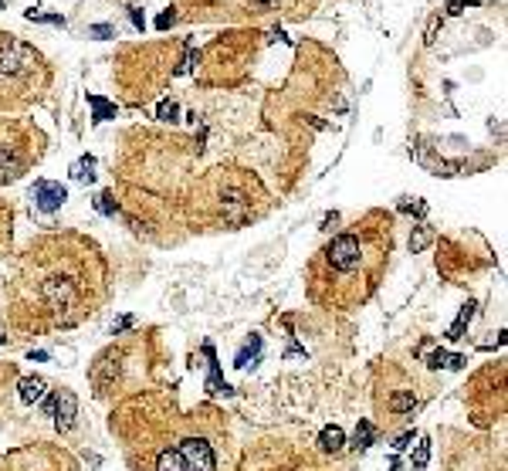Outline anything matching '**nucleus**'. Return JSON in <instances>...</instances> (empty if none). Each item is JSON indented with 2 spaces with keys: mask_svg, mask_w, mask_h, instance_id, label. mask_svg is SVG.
Wrapping results in <instances>:
<instances>
[{
  "mask_svg": "<svg viewBox=\"0 0 508 471\" xmlns=\"http://www.w3.org/2000/svg\"><path fill=\"white\" fill-rule=\"evenodd\" d=\"M343 444H346V437H343V428H336V424L318 434V448H322L325 454H339Z\"/></svg>",
  "mask_w": 508,
  "mask_h": 471,
  "instance_id": "nucleus-9",
  "label": "nucleus"
},
{
  "mask_svg": "<svg viewBox=\"0 0 508 471\" xmlns=\"http://www.w3.org/2000/svg\"><path fill=\"white\" fill-rule=\"evenodd\" d=\"M373 437H376L373 421H359V428H356V434H352V448H356V451H363V448H369V444H373Z\"/></svg>",
  "mask_w": 508,
  "mask_h": 471,
  "instance_id": "nucleus-11",
  "label": "nucleus"
},
{
  "mask_svg": "<svg viewBox=\"0 0 508 471\" xmlns=\"http://www.w3.org/2000/svg\"><path fill=\"white\" fill-rule=\"evenodd\" d=\"M105 299V258L81 234H44L21 254L10 285L24 329H68Z\"/></svg>",
  "mask_w": 508,
  "mask_h": 471,
  "instance_id": "nucleus-1",
  "label": "nucleus"
},
{
  "mask_svg": "<svg viewBox=\"0 0 508 471\" xmlns=\"http://www.w3.org/2000/svg\"><path fill=\"white\" fill-rule=\"evenodd\" d=\"M54 424H58V431H72V424H75V414H79V400H75V393L72 390H58L54 393Z\"/></svg>",
  "mask_w": 508,
  "mask_h": 471,
  "instance_id": "nucleus-6",
  "label": "nucleus"
},
{
  "mask_svg": "<svg viewBox=\"0 0 508 471\" xmlns=\"http://www.w3.org/2000/svg\"><path fill=\"white\" fill-rule=\"evenodd\" d=\"M92 166H95L92 159H81L79 166H75V180H92V177H95V173H92Z\"/></svg>",
  "mask_w": 508,
  "mask_h": 471,
  "instance_id": "nucleus-15",
  "label": "nucleus"
},
{
  "mask_svg": "<svg viewBox=\"0 0 508 471\" xmlns=\"http://www.w3.org/2000/svg\"><path fill=\"white\" fill-rule=\"evenodd\" d=\"M417 403H420L417 393L407 390V387H403V390H390V397H387V414H393V417H396V414H410Z\"/></svg>",
  "mask_w": 508,
  "mask_h": 471,
  "instance_id": "nucleus-8",
  "label": "nucleus"
},
{
  "mask_svg": "<svg viewBox=\"0 0 508 471\" xmlns=\"http://www.w3.org/2000/svg\"><path fill=\"white\" fill-rule=\"evenodd\" d=\"M41 132L31 126L0 122V183L24 177V170L41 157Z\"/></svg>",
  "mask_w": 508,
  "mask_h": 471,
  "instance_id": "nucleus-5",
  "label": "nucleus"
},
{
  "mask_svg": "<svg viewBox=\"0 0 508 471\" xmlns=\"http://www.w3.org/2000/svg\"><path fill=\"white\" fill-rule=\"evenodd\" d=\"M427 458H430V441H420L417 444V454H414V468H427Z\"/></svg>",
  "mask_w": 508,
  "mask_h": 471,
  "instance_id": "nucleus-13",
  "label": "nucleus"
},
{
  "mask_svg": "<svg viewBox=\"0 0 508 471\" xmlns=\"http://www.w3.org/2000/svg\"><path fill=\"white\" fill-rule=\"evenodd\" d=\"M159 119H163V122L176 119V102H163V106H159Z\"/></svg>",
  "mask_w": 508,
  "mask_h": 471,
  "instance_id": "nucleus-16",
  "label": "nucleus"
},
{
  "mask_svg": "<svg viewBox=\"0 0 508 471\" xmlns=\"http://www.w3.org/2000/svg\"><path fill=\"white\" fill-rule=\"evenodd\" d=\"M410 441H414V431L400 434V437H396V444H393V448H396V451H403V448H410Z\"/></svg>",
  "mask_w": 508,
  "mask_h": 471,
  "instance_id": "nucleus-17",
  "label": "nucleus"
},
{
  "mask_svg": "<svg viewBox=\"0 0 508 471\" xmlns=\"http://www.w3.org/2000/svg\"><path fill=\"white\" fill-rule=\"evenodd\" d=\"M17 390H21V400H24V403H34L41 393H44V380H41V377H24V380L17 383Z\"/></svg>",
  "mask_w": 508,
  "mask_h": 471,
  "instance_id": "nucleus-10",
  "label": "nucleus"
},
{
  "mask_svg": "<svg viewBox=\"0 0 508 471\" xmlns=\"http://www.w3.org/2000/svg\"><path fill=\"white\" fill-rule=\"evenodd\" d=\"M48 61L34 44L0 31V109H17L41 99L48 88Z\"/></svg>",
  "mask_w": 508,
  "mask_h": 471,
  "instance_id": "nucleus-3",
  "label": "nucleus"
},
{
  "mask_svg": "<svg viewBox=\"0 0 508 471\" xmlns=\"http://www.w3.org/2000/svg\"><path fill=\"white\" fill-rule=\"evenodd\" d=\"M427 244H430V231H427V228H420L417 234L410 237V251H424Z\"/></svg>",
  "mask_w": 508,
  "mask_h": 471,
  "instance_id": "nucleus-14",
  "label": "nucleus"
},
{
  "mask_svg": "<svg viewBox=\"0 0 508 471\" xmlns=\"http://www.w3.org/2000/svg\"><path fill=\"white\" fill-rule=\"evenodd\" d=\"M65 200H68V194H65L61 183H51V180H38V183H34V203H38L44 214L58 210Z\"/></svg>",
  "mask_w": 508,
  "mask_h": 471,
  "instance_id": "nucleus-7",
  "label": "nucleus"
},
{
  "mask_svg": "<svg viewBox=\"0 0 508 471\" xmlns=\"http://www.w3.org/2000/svg\"><path fill=\"white\" fill-rule=\"evenodd\" d=\"M88 102L95 106V122H105V119H109V116H112V112H116V109H112L109 102H102L99 95H88Z\"/></svg>",
  "mask_w": 508,
  "mask_h": 471,
  "instance_id": "nucleus-12",
  "label": "nucleus"
},
{
  "mask_svg": "<svg viewBox=\"0 0 508 471\" xmlns=\"http://www.w3.org/2000/svg\"><path fill=\"white\" fill-rule=\"evenodd\" d=\"M190 21H237V24H274L309 17L315 0H183Z\"/></svg>",
  "mask_w": 508,
  "mask_h": 471,
  "instance_id": "nucleus-4",
  "label": "nucleus"
},
{
  "mask_svg": "<svg viewBox=\"0 0 508 471\" xmlns=\"http://www.w3.org/2000/svg\"><path fill=\"white\" fill-rule=\"evenodd\" d=\"M390 254L393 217L387 210H369L312 254L305 268V292L318 309H359L380 288Z\"/></svg>",
  "mask_w": 508,
  "mask_h": 471,
  "instance_id": "nucleus-2",
  "label": "nucleus"
},
{
  "mask_svg": "<svg viewBox=\"0 0 508 471\" xmlns=\"http://www.w3.org/2000/svg\"><path fill=\"white\" fill-rule=\"evenodd\" d=\"M129 325H132V315H125V319H119L116 325H112V336H119V332H122V329H129Z\"/></svg>",
  "mask_w": 508,
  "mask_h": 471,
  "instance_id": "nucleus-18",
  "label": "nucleus"
}]
</instances>
